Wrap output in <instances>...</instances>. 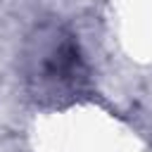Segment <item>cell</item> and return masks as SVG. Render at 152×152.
I'll use <instances>...</instances> for the list:
<instances>
[{"label": "cell", "instance_id": "cell-1", "mask_svg": "<svg viewBox=\"0 0 152 152\" xmlns=\"http://www.w3.org/2000/svg\"><path fill=\"white\" fill-rule=\"evenodd\" d=\"M31 62V78L40 81L55 93H62L64 88H76L83 78V62L78 48L71 36H64L62 31H55L52 36H48V40H38V50Z\"/></svg>", "mask_w": 152, "mask_h": 152}]
</instances>
